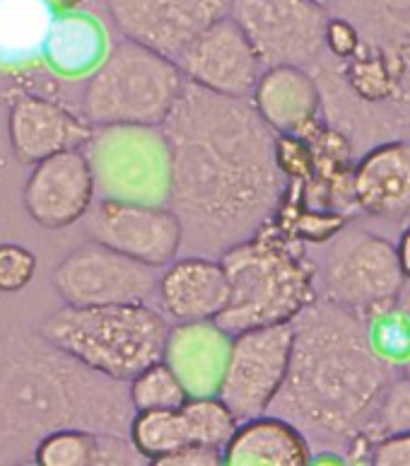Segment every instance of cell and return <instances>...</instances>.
<instances>
[{
    "instance_id": "cell-24",
    "label": "cell",
    "mask_w": 410,
    "mask_h": 466,
    "mask_svg": "<svg viewBox=\"0 0 410 466\" xmlns=\"http://www.w3.org/2000/svg\"><path fill=\"white\" fill-rule=\"evenodd\" d=\"M54 10L44 0H0V61H27L44 51Z\"/></svg>"
},
{
    "instance_id": "cell-7",
    "label": "cell",
    "mask_w": 410,
    "mask_h": 466,
    "mask_svg": "<svg viewBox=\"0 0 410 466\" xmlns=\"http://www.w3.org/2000/svg\"><path fill=\"white\" fill-rule=\"evenodd\" d=\"M319 268V299L362 321L398 307L405 273L396 244L362 228H343L328 239Z\"/></svg>"
},
{
    "instance_id": "cell-34",
    "label": "cell",
    "mask_w": 410,
    "mask_h": 466,
    "mask_svg": "<svg viewBox=\"0 0 410 466\" xmlns=\"http://www.w3.org/2000/svg\"><path fill=\"white\" fill-rule=\"evenodd\" d=\"M396 249H398V261H401V268H404L405 279L410 280V220H408V225L404 228V232H401V237H398Z\"/></svg>"
},
{
    "instance_id": "cell-5",
    "label": "cell",
    "mask_w": 410,
    "mask_h": 466,
    "mask_svg": "<svg viewBox=\"0 0 410 466\" xmlns=\"http://www.w3.org/2000/svg\"><path fill=\"white\" fill-rule=\"evenodd\" d=\"M167 314L145 302L131 305H65L39 324V334L87 368L118 382L165 358Z\"/></svg>"
},
{
    "instance_id": "cell-38",
    "label": "cell",
    "mask_w": 410,
    "mask_h": 466,
    "mask_svg": "<svg viewBox=\"0 0 410 466\" xmlns=\"http://www.w3.org/2000/svg\"><path fill=\"white\" fill-rule=\"evenodd\" d=\"M401 372H404V375H405V377H408V380H410V360H408V362H405L404 368H401Z\"/></svg>"
},
{
    "instance_id": "cell-36",
    "label": "cell",
    "mask_w": 410,
    "mask_h": 466,
    "mask_svg": "<svg viewBox=\"0 0 410 466\" xmlns=\"http://www.w3.org/2000/svg\"><path fill=\"white\" fill-rule=\"evenodd\" d=\"M398 307H401V309H405V312L410 314V280H405V288H404V292H401Z\"/></svg>"
},
{
    "instance_id": "cell-2",
    "label": "cell",
    "mask_w": 410,
    "mask_h": 466,
    "mask_svg": "<svg viewBox=\"0 0 410 466\" xmlns=\"http://www.w3.org/2000/svg\"><path fill=\"white\" fill-rule=\"evenodd\" d=\"M293 327L290 372L271 410L290 418L316 445L345 452L401 368L375 353L367 321L326 299L306 307Z\"/></svg>"
},
{
    "instance_id": "cell-25",
    "label": "cell",
    "mask_w": 410,
    "mask_h": 466,
    "mask_svg": "<svg viewBox=\"0 0 410 466\" xmlns=\"http://www.w3.org/2000/svg\"><path fill=\"white\" fill-rule=\"evenodd\" d=\"M128 438L143 454V460L150 464H160L165 457L175 454L188 442L181 409L135 410Z\"/></svg>"
},
{
    "instance_id": "cell-16",
    "label": "cell",
    "mask_w": 410,
    "mask_h": 466,
    "mask_svg": "<svg viewBox=\"0 0 410 466\" xmlns=\"http://www.w3.org/2000/svg\"><path fill=\"white\" fill-rule=\"evenodd\" d=\"M265 124L278 136L312 138L324 121V95L312 70L305 66H271L258 77L251 95Z\"/></svg>"
},
{
    "instance_id": "cell-10",
    "label": "cell",
    "mask_w": 410,
    "mask_h": 466,
    "mask_svg": "<svg viewBox=\"0 0 410 466\" xmlns=\"http://www.w3.org/2000/svg\"><path fill=\"white\" fill-rule=\"evenodd\" d=\"M232 17L264 68L314 66L324 58L326 7L312 0H232Z\"/></svg>"
},
{
    "instance_id": "cell-22",
    "label": "cell",
    "mask_w": 410,
    "mask_h": 466,
    "mask_svg": "<svg viewBox=\"0 0 410 466\" xmlns=\"http://www.w3.org/2000/svg\"><path fill=\"white\" fill-rule=\"evenodd\" d=\"M309 461H314L312 440L280 413L244 418L225 445V464L232 466H302Z\"/></svg>"
},
{
    "instance_id": "cell-27",
    "label": "cell",
    "mask_w": 410,
    "mask_h": 466,
    "mask_svg": "<svg viewBox=\"0 0 410 466\" xmlns=\"http://www.w3.org/2000/svg\"><path fill=\"white\" fill-rule=\"evenodd\" d=\"M128 397H131L135 410H153L181 409L191 399V394L179 380V375L162 358L133 377L128 382Z\"/></svg>"
},
{
    "instance_id": "cell-29",
    "label": "cell",
    "mask_w": 410,
    "mask_h": 466,
    "mask_svg": "<svg viewBox=\"0 0 410 466\" xmlns=\"http://www.w3.org/2000/svg\"><path fill=\"white\" fill-rule=\"evenodd\" d=\"M405 431H410V380L398 372L362 435L375 445L376 440Z\"/></svg>"
},
{
    "instance_id": "cell-26",
    "label": "cell",
    "mask_w": 410,
    "mask_h": 466,
    "mask_svg": "<svg viewBox=\"0 0 410 466\" xmlns=\"http://www.w3.org/2000/svg\"><path fill=\"white\" fill-rule=\"evenodd\" d=\"M181 416L186 425L188 442H201L223 450L235 435L239 418L235 410L227 406L220 394L210 397H191L186 404L181 406Z\"/></svg>"
},
{
    "instance_id": "cell-35",
    "label": "cell",
    "mask_w": 410,
    "mask_h": 466,
    "mask_svg": "<svg viewBox=\"0 0 410 466\" xmlns=\"http://www.w3.org/2000/svg\"><path fill=\"white\" fill-rule=\"evenodd\" d=\"M44 3H46L54 13H70V10H75L83 0H44Z\"/></svg>"
},
{
    "instance_id": "cell-20",
    "label": "cell",
    "mask_w": 410,
    "mask_h": 466,
    "mask_svg": "<svg viewBox=\"0 0 410 466\" xmlns=\"http://www.w3.org/2000/svg\"><path fill=\"white\" fill-rule=\"evenodd\" d=\"M355 13L362 42L382 51L396 76L398 95L386 131H410V0H357Z\"/></svg>"
},
{
    "instance_id": "cell-32",
    "label": "cell",
    "mask_w": 410,
    "mask_h": 466,
    "mask_svg": "<svg viewBox=\"0 0 410 466\" xmlns=\"http://www.w3.org/2000/svg\"><path fill=\"white\" fill-rule=\"evenodd\" d=\"M369 464L375 466H410V431L394 432L376 440Z\"/></svg>"
},
{
    "instance_id": "cell-19",
    "label": "cell",
    "mask_w": 410,
    "mask_h": 466,
    "mask_svg": "<svg viewBox=\"0 0 410 466\" xmlns=\"http://www.w3.org/2000/svg\"><path fill=\"white\" fill-rule=\"evenodd\" d=\"M157 299L169 319L217 321L230 302V279L220 258L188 254L165 266Z\"/></svg>"
},
{
    "instance_id": "cell-37",
    "label": "cell",
    "mask_w": 410,
    "mask_h": 466,
    "mask_svg": "<svg viewBox=\"0 0 410 466\" xmlns=\"http://www.w3.org/2000/svg\"><path fill=\"white\" fill-rule=\"evenodd\" d=\"M312 3H316V5H321V7H334V5H338V3H341V0H312Z\"/></svg>"
},
{
    "instance_id": "cell-14",
    "label": "cell",
    "mask_w": 410,
    "mask_h": 466,
    "mask_svg": "<svg viewBox=\"0 0 410 466\" xmlns=\"http://www.w3.org/2000/svg\"><path fill=\"white\" fill-rule=\"evenodd\" d=\"M176 63L188 83L236 99H251L264 73V63L232 13L210 25Z\"/></svg>"
},
{
    "instance_id": "cell-1",
    "label": "cell",
    "mask_w": 410,
    "mask_h": 466,
    "mask_svg": "<svg viewBox=\"0 0 410 466\" xmlns=\"http://www.w3.org/2000/svg\"><path fill=\"white\" fill-rule=\"evenodd\" d=\"M162 128L172 146L169 206L181 218L188 251L223 254L275 218L285 196L278 133L251 99L186 80Z\"/></svg>"
},
{
    "instance_id": "cell-9",
    "label": "cell",
    "mask_w": 410,
    "mask_h": 466,
    "mask_svg": "<svg viewBox=\"0 0 410 466\" xmlns=\"http://www.w3.org/2000/svg\"><path fill=\"white\" fill-rule=\"evenodd\" d=\"M51 283L65 305H150L157 298L160 279L153 266L90 239L63 257Z\"/></svg>"
},
{
    "instance_id": "cell-23",
    "label": "cell",
    "mask_w": 410,
    "mask_h": 466,
    "mask_svg": "<svg viewBox=\"0 0 410 466\" xmlns=\"http://www.w3.org/2000/svg\"><path fill=\"white\" fill-rule=\"evenodd\" d=\"M109 54V39L102 22L85 13H61L54 17L44 44L49 68L61 77H87Z\"/></svg>"
},
{
    "instance_id": "cell-11",
    "label": "cell",
    "mask_w": 410,
    "mask_h": 466,
    "mask_svg": "<svg viewBox=\"0 0 410 466\" xmlns=\"http://www.w3.org/2000/svg\"><path fill=\"white\" fill-rule=\"evenodd\" d=\"M293 343V324H273L232 334L230 360L217 394L239 420L271 410L290 372Z\"/></svg>"
},
{
    "instance_id": "cell-21",
    "label": "cell",
    "mask_w": 410,
    "mask_h": 466,
    "mask_svg": "<svg viewBox=\"0 0 410 466\" xmlns=\"http://www.w3.org/2000/svg\"><path fill=\"white\" fill-rule=\"evenodd\" d=\"M230 349L232 334L220 321H179L169 329L165 360L191 397H210L220 391Z\"/></svg>"
},
{
    "instance_id": "cell-3",
    "label": "cell",
    "mask_w": 410,
    "mask_h": 466,
    "mask_svg": "<svg viewBox=\"0 0 410 466\" xmlns=\"http://www.w3.org/2000/svg\"><path fill=\"white\" fill-rule=\"evenodd\" d=\"M125 382L87 368L39 331L0 339V464H27L49 432L87 428L128 435Z\"/></svg>"
},
{
    "instance_id": "cell-31",
    "label": "cell",
    "mask_w": 410,
    "mask_h": 466,
    "mask_svg": "<svg viewBox=\"0 0 410 466\" xmlns=\"http://www.w3.org/2000/svg\"><path fill=\"white\" fill-rule=\"evenodd\" d=\"M324 46L334 61H348L362 46V32L357 22L345 15H331L324 29Z\"/></svg>"
},
{
    "instance_id": "cell-4",
    "label": "cell",
    "mask_w": 410,
    "mask_h": 466,
    "mask_svg": "<svg viewBox=\"0 0 410 466\" xmlns=\"http://www.w3.org/2000/svg\"><path fill=\"white\" fill-rule=\"evenodd\" d=\"M220 261L230 279V302L217 321L230 334L293 324L319 299V268L275 218L254 237L225 249Z\"/></svg>"
},
{
    "instance_id": "cell-15",
    "label": "cell",
    "mask_w": 410,
    "mask_h": 466,
    "mask_svg": "<svg viewBox=\"0 0 410 466\" xmlns=\"http://www.w3.org/2000/svg\"><path fill=\"white\" fill-rule=\"evenodd\" d=\"M97 184L83 147L63 150L32 165L22 201L29 218L44 230H65L87 218Z\"/></svg>"
},
{
    "instance_id": "cell-6",
    "label": "cell",
    "mask_w": 410,
    "mask_h": 466,
    "mask_svg": "<svg viewBox=\"0 0 410 466\" xmlns=\"http://www.w3.org/2000/svg\"><path fill=\"white\" fill-rule=\"evenodd\" d=\"M184 85L179 63L124 36L85 80L80 114L92 126H162Z\"/></svg>"
},
{
    "instance_id": "cell-17",
    "label": "cell",
    "mask_w": 410,
    "mask_h": 466,
    "mask_svg": "<svg viewBox=\"0 0 410 466\" xmlns=\"http://www.w3.org/2000/svg\"><path fill=\"white\" fill-rule=\"evenodd\" d=\"M95 126L80 114H73L54 99L25 95L13 105L7 116V136L15 160L36 165L63 150L83 147Z\"/></svg>"
},
{
    "instance_id": "cell-13",
    "label": "cell",
    "mask_w": 410,
    "mask_h": 466,
    "mask_svg": "<svg viewBox=\"0 0 410 466\" xmlns=\"http://www.w3.org/2000/svg\"><path fill=\"white\" fill-rule=\"evenodd\" d=\"M121 36L162 56H179L198 36L232 13V0H106Z\"/></svg>"
},
{
    "instance_id": "cell-33",
    "label": "cell",
    "mask_w": 410,
    "mask_h": 466,
    "mask_svg": "<svg viewBox=\"0 0 410 466\" xmlns=\"http://www.w3.org/2000/svg\"><path fill=\"white\" fill-rule=\"evenodd\" d=\"M225 464V452L217 447L201 445V442H186V445L169 454L157 466H217Z\"/></svg>"
},
{
    "instance_id": "cell-28",
    "label": "cell",
    "mask_w": 410,
    "mask_h": 466,
    "mask_svg": "<svg viewBox=\"0 0 410 466\" xmlns=\"http://www.w3.org/2000/svg\"><path fill=\"white\" fill-rule=\"evenodd\" d=\"M369 343L375 353L394 368L410 360V314L401 307L386 309L367 321Z\"/></svg>"
},
{
    "instance_id": "cell-30",
    "label": "cell",
    "mask_w": 410,
    "mask_h": 466,
    "mask_svg": "<svg viewBox=\"0 0 410 466\" xmlns=\"http://www.w3.org/2000/svg\"><path fill=\"white\" fill-rule=\"evenodd\" d=\"M36 257L22 244H0V292H20L35 280Z\"/></svg>"
},
{
    "instance_id": "cell-12",
    "label": "cell",
    "mask_w": 410,
    "mask_h": 466,
    "mask_svg": "<svg viewBox=\"0 0 410 466\" xmlns=\"http://www.w3.org/2000/svg\"><path fill=\"white\" fill-rule=\"evenodd\" d=\"M85 230L125 257L153 268H165L184 247V225L172 206L99 198L87 213Z\"/></svg>"
},
{
    "instance_id": "cell-8",
    "label": "cell",
    "mask_w": 410,
    "mask_h": 466,
    "mask_svg": "<svg viewBox=\"0 0 410 466\" xmlns=\"http://www.w3.org/2000/svg\"><path fill=\"white\" fill-rule=\"evenodd\" d=\"M83 150L99 198L172 203V146L162 126H95Z\"/></svg>"
},
{
    "instance_id": "cell-18",
    "label": "cell",
    "mask_w": 410,
    "mask_h": 466,
    "mask_svg": "<svg viewBox=\"0 0 410 466\" xmlns=\"http://www.w3.org/2000/svg\"><path fill=\"white\" fill-rule=\"evenodd\" d=\"M357 210L376 220H410V138L376 143L353 167Z\"/></svg>"
}]
</instances>
